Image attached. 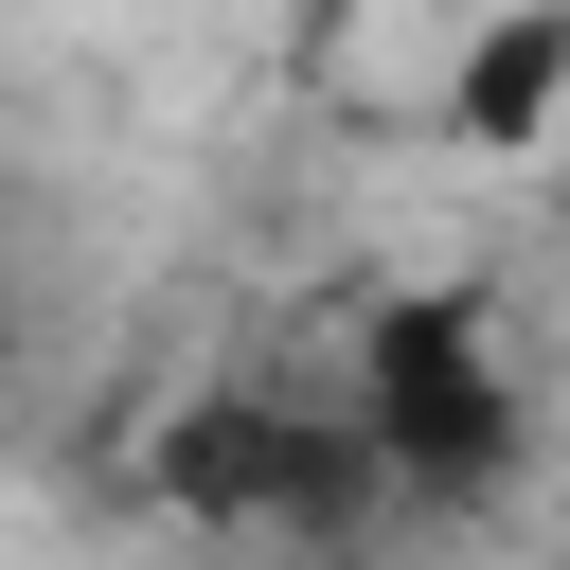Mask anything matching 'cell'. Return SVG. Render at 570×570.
<instances>
[{"mask_svg":"<svg viewBox=\"0 0 570 570\" xmlns=\"http://www.w3.org/2000/svg\"><path fill=\"white\" fill-rule=\"evenodd\" d=\"M534 178H552V214H570V142H552V160H534Z\"/></svg>","mask_w":570,"mask_h":570,"instance_id":"cell-4","label":"cell"},{"mask_svg":"<svg viewBox=\"0 0 570 570\" xmlns=\"http://www.w3.org/2000/svg\"><path fill=\"white\" fill-rule=\"evenodd\" d=\"M338 410H356V445H374V499H428V517H481V499L534 463V392H517L499 285H392V303L356 321Z\"/></svg>","mask_w":570,"mask_h":570,"instance_id":"cell-1","label":"cell"},{"mask_svg":"<svg viewBox=\"0 0 570 570\" xmlns=\"http://www.w3.org/2000/svg\"><path fill=\"white\" fill-rule=\"evenodd\" d=\"M445 142H481V160H552L570 142V0H499L445 53Z\"/></svg>","mask_w":570,"mask_h":570,"instance_id":"cell-3","label":"cell"},{"mask_svg":"<svg viewBox=\"0 0 570 570\" xmlns=\"http://www.w3.org/2000/svg\"><path fill=\"white\" fill-rule=\"evenodd\" d=\"M142 499H160V517H214V534H338V517H374V445H356V410L196 392V410L142 445Z\"/></svg>","mask_w":570,"mask_h":570,"instance_id":"cell-2","label":"cell"},{"mask_svg":"<svg viewBox=\"0 0 570 570\" xmlns=\"http://www.w3.org/2000/svg\"><path fill=\"white\" fill-rule=\"evenodd\" d=\"M0 356H18V285H0Z\"/></svg>","mask_w":570,"mask_h":570,"instance_id":"cell-5","label":"cell"}]
</instances>
